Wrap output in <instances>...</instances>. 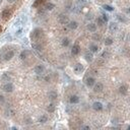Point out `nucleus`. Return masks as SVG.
I'll return each instance as SVG.
<instances>
[{
	"instance_id": "nucleus-1",
	"label": "nucleus",
	"mask_w": 130,
	"mask_h": 130,
	"mask_svg": "<svg viewBox=\"0 0 130 130\" xmlns=\"http://www.w3.org/2000/svg\"><path fill=\"white\" fill-rule=\"evenodd\" d=\"M44 35V33H43V30H41V29H35L33 30V33H32V38L33 39H35V40H40L42 37H43Z\"/></svg>"
},
{
	"instance_id": "nucleus-2",
	"label": "nucleus",
	"mask_w": 130,
	"mask_h": 130,
	"mask_svg": "<svg viewBox=\"0 0 130 130\" xmlns=\"http://www.w3.org/2000/svg\"><path fill=\"white\" fill-rule=\"evenodd\" d=\"M2 90H3V91H5V93H12L14 90V86L11 82H7L2 86Z\"/></svg>"
},
{
	"instance_id": "nucleus-3",
	"label": "nucleus",
	"mask_w": 130,
	"mask_h": 130,
	"mask_svg": "<svg viewBox=\"0 0 130 130\" xmlns=\"http://www.w3.org/2000/svg\"><path fill=\"white\" fill-rule=\"evenodd\" d=\"M14 56V51L13 50H8L4 53V55H3V59L5 61H9L10 59H12Z\"/></svg>"
},
{
	"instance_id": "nucleus-4",
	"label": "nucleus",
	"mask_w": 130,
	"mask_h": 130,
	"mask_svg": "<svg viewBox=\"0 0 130 130\" xmlns=\"http://www.w3.org/2000/svg\"><path fill=\"white\" fill-rule=\"evenodd\" d=\"M58 20L61 25H68V22H69V18H68L67 15L65 14H60L59 17H58Z\"/></svg>"
},
{
	"instance_id": "nucleus-5",
	"label": "nucleus",
	"mask_w": 130,
	"mask_h": 130,
	"mask_svg": "<svg viewBox=\"0 0 130 130\" xmlns=\"http://www.w3.org/2000/svg\"><path fill=\"white\" fill-rule=\"evenodd\" d=\"M94 91L95 93H101L104 90V85H103L102 82H97L94 85Z\"/></svg>"
},
{
	"instance_id": "nucleus-6",
	"label": "nucleus",
	"mask_w": 130,
	"mask_h": 130,
	"mask_svg": "<svg viewBox=\"0 0 130 130\" xmlns=\"http://www.w3.org/2000/svg\"><path fill=\"white\" fill-rule=\"evenodd\" d=\"M34 71H35L36 74H43L44 71H45V66L42 64H39L37 65V66L35 67V69H34Z\"/></svg>"
},
{
	"instance_id": "nucleus-7",
	"label": "nucleus",
	"mask_w": 130,
	"mask_h": 130,
	"mask_svg": "<svg viewBox=\"0 0 130 130\" xmlns=\"http://www.w3.org/2000/svg\"><path fill=\"white\" fill-rule=\"evenodd\" d=\"M95 83V77H93V76H90V77L85 78V85H86V86L91 87V86H94Z\"/></svg>"
},
{
	"instance_id": "nucleus-8",
	"label": "nucleus",
	"mask_w": 130,
	"mask_h": 130,
	"mask_svg": "<svg viewBox=\"0 0 130 130\" xmlns=\"http://www.w3.org/2000/svg\"><path fill=\"white\" fill-rule=\"evenodd\" d=\"M85 70V67H83V65L82 64H80V63H77V64H75V66H74V72L75 73H81V72Z\"/></svg>"
},
{
	"instance_id": "nucleus-9",
	"label": "nucleus",
	"mask_w": 130,
	"mask_h": 130,
	"mask_svg": "<svg viewBox=\"0 0 130 130\" xmlns=\"http://www.w3.org/2000/svg\"><path fill=\"white\" fill-rule=\"evenodd\" d=\"M103 108H104V106H103L101 102H95L93 104V109L95 111H102Z\"/></svg>"
},
{
	"instance_id": "nucleus-10",
	"label": "nucleus",
	"mask_w": 130,
	"mask_h": 130,
	"mask_svg": "<svg viewBox=\"0 0 130 130\" xmlns=\"http://www.w3.org/2000/svg\"><path fill=\"white\" fill-rule=\"evenodd\" d=\"M79 52H80V47H79V45H78V44H75L73 47H72V49H71V54L74 55V56H76V55L79 54Z\"/></svg>"
},
{
	"instance_id": "nucleus-11",
	"label": "nucleus",
	"mask_w": 130,
	"mask_h": 130,
	"mask_svg": "<svg viewBox=\"0 0 130 130\" xmlns=\"http://www.w3.org/2000/svg\"><path fill=\"white\" fill-rule=\"evenodd\" d=\"M116 17H117V20H119L120 22H123V24H127V22L129 21V20H128V18L126 17V16H124L123 14H117V15H116Z\"/></svg>"
},
{
	"instance_id": "nucleus-12",
	"label": "nucleus",
	"mask_w": 130,
	"mask_h": 130,
	"mask_svg": "<svg viewBox=\"0 0 130 130\" xmlns=\"http://www.w3.org/2000/svg\"><path fill=\"white\" fill-rule=\"evenodd\" d=\"M86 28H87V30H89L90 33H95V30H97L98 26H97V25H95V24H94V22H90V24L87 25Z\"/></svg>"
},
{
	"instance_id": "nucleus-13",
	"label": "nucleus",
	"mask_w": 130,
	"mask_h": 130,
	"mask_svg": "<svg viewBox=\"0 0 130 130\" xmlns=\"http://www.w3.org/2000/svg\"><path fill=\"white\" fill-rule=\"evenodd\" d=\"M109 30L111 33H115L118 30V25L116 24V22H111V24L109 25Z\"/></svg>"
},
{
	"instance_id": "nucleus-14",
	"label": "nucleus",
	"mask_w": 130,
	"mask_h": 130,
	"mask_svg": "<svg viewBox=\"0 0 130 130\" xmlns=\"http://www.w3.org/2000/svg\"><path fill=\"white\" fill-rule=\"evenodd\" d=\"M119 93H120L121 95H127V93H128V86L126 85H122L119 87Z\"/></svg>"
},
{
	"instance_id": "nucleus-15",
	"label": "nucleus",
	"mask_w": 130,
	"mask_h": 130,
	"mask_svg": "<svg viewBox=\"0 0 130 130\" xmlns=\"http://www.w3.org/2000/svg\"><path fill=\"white\" fill-rule=\"evenodd\" d=\"M68 28L70 30H76L78 28V22L75 21V20H71L68 22Z\"/></svg>"
},
{
	"instance_id": "nucleus-16",
	"label": "nucleus",
	"mask_w": 130,
	"mask_h": 130,
	"mask_svg": "<svg viewBox=\"0 0 130 130\" xmlns=\"http://www.w3.org/2000/svg\"><path fill=\"white\" fill-rule=\"evenodd\" d=\"M85 60L87 61V62H91V61H93V59H94L93 52H90V51L86 52L85 54Z\"/></svg>"
},
{
	"instance_id": "nucleus-17",
	"label": "nucleus",
	"mask_w": 130,
	"mask_h": 130,
	"mask_svg": "<svg viewBox=\"0 0 130 130\" xmlns=\"http://www.w3.org/2000/svg\"><path fill=\"white\" fill-rule=\"evenodd\" d=\"M30 52L29 50H25V51H22V52L20 53V59L25 60V59H26V58H28V57L30 56Z\"/></svg>"
},
{
	"instance_id": "nucleus-18",
	"label": "nucleus",
	"mask_w": 130,
	"mask_h": 130,
	"mask_svg": "<svg viewBox=\"0 0 130 130\" xmlns=\"http://www.w3.org/2000/svg\"><path fill=\"white\" fill-rule=\"evenodd\" d=\"M48 98L50 99L51 101L56 100V99H57V93H56V91H54V90H51L50 93L48 94Z\"/></svg>"
},
{
	"instance_id": "nucleus-19",
	"label": "nucleus",
	"mask_w": 130,
	"mask_h": 130,
	"mask_svg": "<svg viewBox=\"0 0 130 130\" xmlns=\"http://www.w3.org/2000/svg\"><path fill=\"white\" fill-rule=\"evenodd\" d=\"M69 102H70V104H77L79 102V98L77 95H71L69 99Z\"/></svg>"
},
{
	"instance_id": "nucleus-20",
	"label": "nucleus",
	"mask_w": 130,
	"mask_h": 130,
	"mask_svg": "<svg viewBox=\"0 0 130 130\" xmlns=\"http://www.w3.org/2000/svg\"><path fill=\"white\" fill-rule=\"evenodd\" d=\"M2 17L4 18V20H7V18H8L9 16H10V10L9 9H4L2 11Z\"/></svg>"
},
{
	"instance_id": "nucleus-21",
	"label": "nucleus",
	"mask_w": 130,
	"mask_h": 130,
	"mask_svg": "<svg viewBox=\"0 0 130 130\" xmlns=\"http://www.w3.org/2000/svg\"><path fill=\"white\" fill-rule=\"evenodd\" d=\"M45 8L47 10H53L55 8V4H54V3H52V2H48V3H46Z\"/></svg>"
},
{
	"instance_id": "nucleus-22",
	"label": "nucleus",
	"mask_w": 130,
	"mask_h": 130,
	"mask_svg": "<svg viewBox=\"0 0 130 130\" xmlns=\"http://www.w3.org/2000/svg\"><path fill=\"white\" fill-rule=\"evenodd\" d=\"M76 5L80 8H82L83 6L86 5V0H77V2H76Z\"/></svg>"
},
{
	"instance_id": "nucleus-23",
	"label": "nucleus",
	"mask_w": 130,
	"mask_h": 130,
	"mask_svg": "<svg viewBox=\"0 0 130 130\" xmlns=\"http://www.w3.org/2000/svg\"><path fill=\"white\" fill-rule=\"evenodd\" d=\"M90 51L93 52V53L98 52V51H99V47H98L97 45H95V44H91V45L90 46Z\"/></svg>"
},
{
	"instance_id": "nucleus-24",
	"label": "nucleus",
	"mask_w": 130,
	"mask_h": 130,
	"mask_svg": "<svg viewBox=\"0 0 130 130\" xmlns=\"http://www.w3.org/2000/svg\"><path fill=\"white\" fill-rule=\"evenodd\" d=\"M47 121H48V117L46 116V115H42V116L39 118V123H41V124H44V123H46Z\"/></svg>"
},
{
	"instance_id": "nucleus-25",
	"label": "nucleus",
	"mask_w": 130,
	"mask_h": 130,
	"mask_svg": "<svg viewBox=\"0 0 130 130\" xmlns=\"http://www.w3.org/2000/svg\"><path fill=\"white\" fill-rule=\"evenodd\" d=\"M70 44V40L68 39V38H64V39L62 40V46L63 47H68Z\"/></svg>"
},
{
	"instance_id": "nucleus-26",
	"label": "nucleus",
	"mask_w": 130,
	"mask_h": 130,
	"mask_svg": "<svg viewBox=\"0 0 130 130\" xmlns=\"http://www.w3.org/2000/svg\"><path fill=\"white\" fill-rule=\"evenodd\" d=\"M114 43V41L112 38H106V40H105V45L106 46H111Z\"/></svg>"
},
{
	"instance_id": "nucleus-27",
	"label": "nucleus",
	"mask_w": 130,
	"mask_h": 130,
	"mask_svg": "<svg viewBox=\"0 0 130 130\" xmlns=\"http://www.w3.org/2000/svg\"><path fill=\"white\" fill-rule=\"evenodd\" d=\"M47 111L49 113H53L55 111V105L54 104H50L48 107H47Z\"/></svg>"
},
{
	"instance_id": "nucleus-28",
	"label": "nucleus",
	"mask_w": 130,
	"mask_h": 130,
	"mask_svg": "<svg viewBox=\"0 0 130 130\" xmlns=\"http://www.w3.org/2000/svg\"><path fill=\"white\" fill-rule=\"evenodd\" d=\"M22 34H24V29H22V28H20L18 30H16V32H15V36L20 38V37L22 36Z\"/></svg>"
},
{
	"instance_id": "nucleus-29",
	"label": "nucleus",
	"mask_w": 130,
	"mask_h": 130,
	"mask_svg": "<svg viewBox=\"0 0 130 130\" xmlns=\"http://www.w3.org/2000/svg\"><path fill=\"white\" fill-rule=\"evenodd\" d=\"M104 63H105V59L104 58H99V59H97L95 60V64L97 65H100V66H102V65H104Z\"/></svg>"
},
{
	"instance_id": "nucleus-30",
	"label": "nucleus",
	"mask_w": 130,
	"mask_h": 130,
	"mask_svg": "<svg viewBox=\"0 0 130 130\" xmlns=\"http://www.w3.org/2000/svg\"><path fill=\"white\" fill-rule=\"evenodd\" d=\"M103 8H104L105 10H107V11H113L114 10V7H112L111 5H108V4L103 5Z\"/></svg>"
},
{
	"instance_id": "nucleus-31",
	"label": "nucleus",
	"mask_w": 130,
	"mask_h": 130,
	"mask_svg": "<svg viewBox=\"0 0 130 130\" xmlns=\"http://www.w3.org/2000/svg\"><path fill=\"white\" fill-rule=\"evenodd\" d=\"M109 56H110V53L108 51H104L102 53V55H101V57H102V58H104V59H107Z\"/></svg>"
},
{
	"instance_id": "nucleus-32",
	"label": "nucleus",
	"mask_w": 130,
	"mask_h": 130,
	"mask_svg": "<svg viewBox=\"0 0 130 130\" xmlns=\"http://www.w3.org/2000/svg\"><path fill=\"white\" fill-rule=\"evenodd\" d=\"M33 48L34 49H36L37 51H42V46L41 45H39V44H33Z\"/></svg>"
},
{
	"instance_id": "nucleus-33",
	"label": "nucleus",
	"mask_w": 130,
	"mask_h": 130,
	"mask_svg": "<svg viewBox=\"0 0 130 130\" xmlns=\"http://www.w3.org/2000/svg\"><path fill=\"white\" fill-rule=\"evenodd\" d=\"M97 22H98V25L100 26H103V25H104V24H105V21H104V20H103L102 17H98Z\"/></svg>"
},
{
	"instance_id": "nucleus-34",
	"label": "nucleus",
	"mask_w": 130,
	"mask_h": 130,
	"mask_svg": "<svg viewBox=\"0 0 130 130\" xmlns=\"http://www.w3.org/2000/svg\"><path fill=\"white\" fill-rule=\"evenodd\" d=\"M93 40H95V41H100V40H101V36L99 35V34L95 33L94 35H93Z\"/></svg>"
},
{
	"instance_id": "nucleus-35",
	"label": "nucleus",
	"mask_w": 130,
	"mask_h": 130,
	"mask_svg": "<svg viewBox=\"0 0 130 130\" xmlns=\"http://www.w3.org/2000/svg\"><path fill=\"white\" fill-rule=\"evenodd\" d=\"M102 18H103V20H104V21L105 22H107V21H108V20H109V17H108V15H107V14H105V13H103L102 14V16H101Z\"/></svg>"
},
{
	"instance_id": "nucleus-36",
	"label": "nucleus",
	"mask_w": 130,
	"mask_h": 130,
	"mask_svg": "<svg viewBox=\"0 0 130 130\" xmlns=\"http://www.w3.org/2000/svg\"><path fill=\"white\" fill-rule=\"evenodd\" d=\"M71 4H72V3H71V1L69 0V1H68V3H66V9L69 10V9L71 8Z\"/></svg>"
},
{
	"instance_id": "nucleus-37",
	"label": "nucleus",
	"mask_w": 130,
	"mask_h": 130,
	"mask_svg": "<svg viewBox=\"0 0 130 130\" xmlns=\"http://www.w3.org/2000/svg\"><path fill=\"white\" fill-rule=\"evenodd\" d=\"M87 20H91V18H93V14H87Z\"/></svg>"
},
{
	"instance_id": "nucleus-38",
	"label": "nucleus",
	"mask_w": 130,
	"mask_h": 130,
	"mask_svg": "<svg viewBox=\"0 0 130 130\" xmlns=\"http://www.w3.org/2000/svg\"><path fill=\"white\" fill-rule=\"evenodd\" d=\"M0 102H4V97L3 95H0Z\"/></svg>"
},
{
	"instance_id": "nucleus-39",
	"label": "nucleus",
	"mask_w": 130,
	"mask_h": 130,
	"mask_svg": "<svg viewBox=\"0 0 130 130\" xmlns=\"http://www.w3.org/2000/svg\"><path fill=\"white\" fill-rule=\"evenodd\" d=\"M126 13H127L128 15H130V8H127V9H126Z\"/></svg>"
},
{
	"instance_id": "nucleus-40",
	"label": "nucleus",
	"mask_w": 130,
	"mask_h": 130,
	"mask_svg": "<svg viewBox=\"0 0 130 130\" xmlns=\"http://www.w3.org/2000/svg\"><path fill=\"white\" fill-rule=\"evenodd\" d=\"M82 129H90V126H82Z\"/></svg>"
},
{
	"instance_id": "nucleus-41",
	"label": "nucleus",
	"mask_w": 130,
	"mask_h": 130,
	"mask_svg": "<svg viewBox=\"0 0 130 130\" xmlns=\"http://www.w3.org/2000/svg\"><path fill=\"white\" fill-rule=\"evenodd\" d=\"M7 1H8L9 3H12V2H14V1H15V0H7Z\"/></svg>"
},
{
	"instance_id": "nucleus-42",
	"label": "nucleus",
	"mask_w": 130,
	"mask_h": 130,
	"mask_svg": "<svg viewBox=\"0 0 130 130\" xmlns=\"http://www.w3.org/2000/svg\"><path fill=\"white\" fill-rule=\"evenodd\" d=\"M127 128H128V129H130V125H128V126H127Z\"/></svg>"
},
{
	"instance_id": "nucleus-43",
	"label": "nucleus",
	"mask_w": 130,
	"mask_h": 130,
	"mask_svg": "<svg viewBox=\"0 0 130 130\" xmlns=\"http://www.w3.org/2000/svg\"><path fill=\"white\" fill-rule=\"evenodd\" d=\"M1 30H2V28H1V26H0V32H1Z\"/></svg>"
},
{
	"instance_id": "nucleus-44",
	"label": "nucleus",
	"mask_w": 130,
	"mask_h": 130,
	"mask_svg": "<svg viewBox=\"0 0 130 130\" xmlns=\"http://www.w3.org/2000/svg\"><path fill=\"white\" fill-rule=\"evenodd\" d=\"M1 3H2V0H0V4H1Z\"/></svg>"
},
{
	"instance_id": "nucleus-45",
	"label": "nucleus",
	"mask_w": 130,
	"mask_h": 130,
	"mask_svg": "<svg viewBox=\"0 0 130 130\" xmlns=\"http://www.w3.org/2000/svg\"><path fill=\"white\" fill-rule=\"evenodd\" d=\"M0 18H1V16H0Z\"/></svg>"
}]
</instances>
